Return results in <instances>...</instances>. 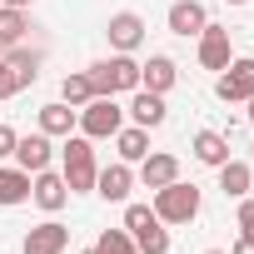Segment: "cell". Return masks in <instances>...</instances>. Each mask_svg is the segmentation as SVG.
Returning <instances> with one entry per match:
<instances>
[{
	"label": "cell",
	"instance_id": "cell-1",
	"mask_svg": "<svg viewBox=\"0 0 254 254\" xmlns=\"http://www.w3.org/2000/svg\"><path fill=\"white\" fill-rule=\"evenodd\" d=\"M60 175H65L70 194H90V190H95V175H100V165H95V140H85V135H65Z\"/></svg>",
	"mask_w": 254,
	"mask_h": 254
},
{
	"label": "cell",
	"instance_id": "cell-2",
	"mask_svg": "<svg viewBox=\"0 0 254 254\" xmlns=\"http://www.w3.org/2000/svg\"><path fill=\"white\" fill-rule=\"evenodd\" d=\"M85 75H90L95 95H130V90H140V60L135 55H110V60L90 65Z\"/></svg>",
	"mask_w": 254,
	"mask_h": 254
},
{
	"label": "cell",
	"instance_id": "cell-3",
	"mask_svg": "<svg viewBox=\"0 0 254 254\" xmlns=\"http://www.w3.org/2000/svg\"><path fill=\"white\" fill-rule=\"evenodd\" d=\"M35 75H40V55L35 50H20V45L0 50V100H15L20 90H30Z\"/></svg>",
	"mask_w": 254,
	"mask_h": 254
},
{
	"label": "cell",
	"instance_id": "cell-4",
	"mask_svg": "<svg viewBox=\"0 0 254 254\" xmlns=\"http://www.w3.org/2000/svg\"><path fill=\"white\" fill-rule=\"evenodd\" d=\"M199 204H204L199 190L185 185V180L155 190V214H160V224H190V219H199Z\"/></svg>",
	"mask_w": 254,
	"mask_h": 254
},
{
	"label": "cell",
	"instance_id": "cell-5",
	"mask_svg": "<svg viewBox=\"0 0 254 254\" xmlns=\"http://www.w3.org/2000/svg\"><path fill=\"white\" fill-rule=\"evenodd\" d=\"M120 125H125L120 100H115V95H95L90 105H80V125H75V130H80L85 140H115Z\"/></svg>",
	"mask_w": 254,
	"mask_h": 254
},
{
	"label": "cell",
	"instance_id": "cell-6",
	"mask_svg": "<svg viewBox=\"0 0 254 254\" xmlns=\"http://www.w3.org/2000/svg\"><path fill=\"white\" fill-rule=\"evenodd\" d=\"M214 95H219L224 105H244V100L254 95V60H249V55H234V60L219 70Z\"/></svg>",
	"mask_w": 254,
	"mask_h": 254
},
{
	"label": "cell",
	"instance_id": "cell-7",
	"mask_svg": "<svg viewBox=\"0 0 254 254\" xmlns=\"http://www.w3.org/2000/svg\"><path fill=\"white\" fill-rule=\"evenodd\" d=\"M105 35H110V50L115 55H135L145 45V15L140 10H115L110 25H105Z\"/></svg>",
	"mask_w": 254,
	"mask_h": 254
},
{
	"label": "cell",
	"instance_id": "cell-8",
	"mask_svg": "<svg viewBox=\"0 0 254 254\" xmlns=\"http://www.w3.org/2000/svg\"><path fill=\"white\" fill-rule=\"evenodd\" d=\"M30 199H35L45 214H60V209L70 204V185H65V175H60V170H40V175H30Z\"/></svg>",
	"mask_w": 254,
	"mask_h": 254
},
{
	"label": "cell",
	"instance_id": "cell-9",
	"mask_svg": "<svg viewBox=\"0 0 254 254\" xmlns=\"http://www.w3.org/2000/svg\"><path fill=\"white\" fill-rule=\"evenodd\" d=\"M70 249V229L50 214L45 224H35V229H25V239H20V254H65Z\"/></svg>",
	"mask_w": 254,
	"mask_h": 254
},
{
	"label": "cell",
	"instance_id": "cell-10",
	"mask_svg": "<svg viewBox=\"0 0 254 254\" xmlns=\"http://www.w3.org/2000/svg\"><path fill=\"white\" fill-rule=\"evenodd\" d=\"M130 190H135V165H125V160H115V165H105L95 175V194L110 199V204H125Z\"/></svg>",
	"mask_w": 254,
	"mask_h": 254
},
{
	"label": "cell",
	"instance_id": "cell-11",
	"mask_svg": "<svg viewBox=\"0 0 254 254\" xmlns=\"http://www.w3.org/2000/svg\"><path fill=\"white\" fill-rule=\"evenodd\" d=\"M194 40H199V65H204V70H214V75H219V70L234 60V50H229V30H224V25H214V20H209Z\"/></svg>",
	"mask_w": 254,
	"mask_h": 254
},
{
	"label": "cell",
	"instance_id": "cell-12",
	"mask_svg": "<svg viewBox=\"0 0 254 254\" xmlns=\"http://www.w3.org/2000/svg\"><path fill=\"white\" fill-rule=\"evenodd\" d=\"M50 160H55V145H50V135H45V130H35V135H20V140H15V165H20L25 175L50 170Z\"/></svg>",
	"mask_w": 254,
	"mask_h": 254
},
{
	"label": "cell",
	"instance_id": "cell-13",
	"mask_svg": "<svg viewBox=\"0 0 254 254\" xmlns=\"http://www.w3.org/2000/svg\"><path fill=\"white\" fill-rule=\"evenodd\" d=\"M175 180H180V155L150 150V155L140 160V185H145V190H165V185H175Z\"/></svg>",
	"mask_w": 254,
	"mask_h": 254
},
{
	"label": "cell",
	"instance_id": "cell-14",
	"mask_svg": "<svg viewBox=\"0 0 254 254\" xmlns=\"http://www.w3.org/2000/svg\"><path fill=\"white\" fill-rule=\"evenodd\" d=\"M165 25H170V35H199L204 25H209V10L199 5V0H175L170 5V15H165Z\"/></svg>",
	"mask_w": 254,
	"mask_h": 254
},
{
	"label": "cell",
	"instance_id": "cell-15",
	"mask_svg": "<svg viewBox=\"0 0 254 254\" xmlns=\"http://www.w3.org/2000/svg\"><path fill=\"white\" fill-rule=\"evenodd\" d=\"M130 115L135 125H145V130H160L165 125V115H170V105H165V95H155V90H130Z\"/></svg>",
	"mask_w": 254,
	"mask_h": 254
},
{
	"label": "cell",
	"instance_id": "cell-16",
	"mask_svg": "<svg viewBox=\"0 0 254 254\" xmlns=\"http://www.w3.org/2000/svg\"><path fill=\"white\" fill-rule=\"evenodd\" d=\"M175 80H180V65H175L170 55H150V60L140 65V90L170 95V90H175Z\"/></svg>",
	"mask_w": 254,
	"mask_h": 254
},
{
	"label": "cell",
	"instance_id": "cell-17",
	"mask_svg": "<svg viewBox=\"0 0 254 254\" xmlns=\"http://www.w3.org/2000/svg\"><path fill=\"white\" fill-rule=\"evenodd\" d=\"M190 155H194L199 165L219 170V165L229 160V135H219V130H194V140H190Z\"/></svg>",
	"mask_w": 254,
	"mask_h": 254
},
{
	"label": "cell",
	"instance_id": "cell-18",
	"mask_svg": "<svg viewBox=\"0 0 254 254\" xmlns=\"http://www.w3.org/2000/svg\"><path fill=\"white\" fill-rule=\"evenodd\" d=\"M75 125H80V110H70L65 100H50V105H40V130H45L50 140H65V135H75Z\"/></svg>",
	"mask_w": 254,
	"mask_h": 254
},
{
	"label": "cell",
	"instance_id": "cell-19",
	"mask_svg": "<svg viewBox=\"0 0 254 254\" xmlns=\"http://www.w3.org/2000/svg\"><path fill=\"white\" fill-rule=\"evenodd\" d=\"M115 155L125 165H140L150 155V130H145V125H120V130H115Z\"/></svg>",
	"mask_w": 254,
	"mask_h": 254
},
{
	"label": "cell",
	"instance_id": "cell-20",
	"mask_svg": "<svg viewBox=\"0 0 254 254\" xmlns=\"http://www.w3.org/2000/svg\"><path fill=\"white\" fill-rule=\"evenodd\" d=\"M219 190H224V199H244L254 190V165L249 160H224L219 165Z\"/></svg>",
	"mask_w": 254,
	"mask_h": 254
},
{
	"label": "cell",
	"instance_id": "cell-21",
	"mask_svg": "<svg viewBox=\"0 0 254 254\" xmlns=\"http://www.w3.org/2000/svg\"><path fill=\"white\" fill-rule=\"evenodd\" d=\"M30 199V175L20 170V165H5V170H0V204H25Z\"/></svg>",
	"mask_w": 254,
	"mask_h": 254
},
{
	"label": "cell",
	"instance_id": "cell-22",
	"mask_svg": "<svg viewBox=\"0 0 254 254\" xmlns=\"http://www.w3.org/2000/svg\"><path fill=\"white\" fill-rule=\"evenodd\" d=\"M25 30H30V15H25V10H15V5H0V50L20 45V40H25Z\"/></svg>",
	"mask_w": 254,
	"mask_h": 254
},
{
	"label": "cell",
	"instance_id": "cell-23",
	"mask_svg": "<svg viewBox=\"0 0 254 254\" xmlns=\"http://www.w3.org/2000/svg\"><path fill=\"white\" fill-rule=\"evenodd\" d=\"M60 100H65L70 110H80V105H90V100H95V85H90V75H85V70H75V75H65V80H60Z\"/></svg>",
	"mask_w": 254,
	"mask_h": 254
},
{
	"label": "cell",
	"instance_id": "cell-24",
	"mask_svg": "<svg viewBox=\"0 0 254 254\" xmlns=\"http://www.w3.org/2000/svg\"><path fill=\"white\" fill-rule=\"evenodd\" d=\"M95 254H140V249H135V234L120 224V229H105L95 239Z\"/></svg>",
	"mask_w": 254,
	"mask_h": 254
},
{
	"label": "cell",
	"instance_id": "cell-25",
	"mask_svg": "<svg viewBox=\"0 0 254 254\" xmlns=\"http://www.w3.org/2000/svg\"><path fill=\"white\" fill-rule=\"evenodd\" d=\"M135 249H140V254H170V229H165V224L135 229Z\"/></svg>",
	"mask_w": 254,
	"mask_h": 254
},
{
	"label": "cell",
	"instance_id": "cell-26",
	"mask_svg": "<svg viewBox=\"0 0 254 254\" xmlns=\"http://www.w3.org/2000/svg\"><path fill=\"white\" fill-rule=\"evenodd\" d=\"M150 224H160V214H155V204H130L125 199V229H150Z\"/></svg>",
	"mask_w": 254,
	"mask_h": 254
},
{
	"label": "cell",
	"instance_id": "cell-27",
	"mask_svg": "<svg viewBox=\"0 0 254 254\" xmlns=\"http://www.w3.org/2000/svg\"><path fill=\"white\" fill-rule=\"evenodd\" d=\"M239 234H254V194L239 199Z\"/></svg>",
	"mask_w": 254,
	"mask_h": 254
},
{
	"label": "cell",
	"instance_id": "cell-28",
	"mask_svg": "<svg viewBox=\"0 0 254 254\" xmlns=\"http://www.w3.org/2000/svg\"><path fill=\"white\" fill-rule=\"evenodd\" d=\"M15 140H20V135L10 130V125H0V160H10V155H15Z\"/></svg>",
	"mask_w": 254,
	"mask_h": 254
},
{
	"label": "cell",
	"instance_id": "cell-29",
	"mask_svg": "<svg viewBox=\"0 0 254 254\" xmlns=\"http://www.w3.org/2000/svg\"><path fill=\"white\" fill-rule=\"evenodd\" d=\"M229 254H254V234H239V239L229 244Z\"/></svg>",
	"mask_w": 254,
	"mask_h": 254
},
{
	"label": "cell",
	"instance_id": "cell-30",
	"mask_svg": "<svg viewBox=\"0 0 254 254\" xmlns=\"http://www.w3.org/2000/svg\"><path fill=\"white\" fill-rule=\"evenodd\" d=\"M0 5H15V10H25V5H35V0H0Z\"/></svg>",
	"mask_w": 254,
	"mask_h": 254
},
{
	"label": "cell",
	"instance_id": "cell-31",
	"mask_svg": "<svg viewBox=\"0 0 254 254\" xmlns=\"http://www.w3.org/2000/svg\"><path fill=\"white\" fill-rule=\"evenodd\" d=\"M244 105H249V110H244V115H249V120H254V95H249V100H244Z\"/></svg>",
	"mask_w": 254,
	"mask_h": 254
},
{
	"label": "cell",
	"instance_id": "cell-32",
	"mask_svg": "<svg viewBox=\"0 0 254 254\" xmlns=\"http://www.w3.org/2000/svg\"><path fill=\"white\" fill-rule=\"evenodd\" d=\"M204 254H229V249H204Z\"/></svg>",
	"mask_w": 254,
	"mask_h": 254
},
{
	"label": "cell",
	"instance_id": "cell-33",
	"mask_svg": "<svg viewBox=\"0 0 254 254\" xmlns=\"http://www.w3.org/2000/svg\"><path fill=\"white\" fill-rule=\"evenodd\" d=\"M229 5H249V0H229Z\"/></svg>",
	"mask_w": 254,
	"mask_h": 254
},
{
	"label": "cell",
	"instance_id": "cell-34",
	"mask_svg": "<svg viewBox=\"0 0 254 254\" xmlns=\"http://www.w3.org/2000/svg\"><path fill=\"white\" fill-rule=\"evenodd\" d=\"M249 165H254V145H249Z\"/></svg>",
	"mask_w": 254,
	"mask_h": 254
},
{
	"label": "cell",
	"instance_id": "cell-35",
	"mask_svg": "<svg viewBox=\"0 0 254 254\" xmlns=\"http://www.w3.org/2000/svg\"><path fill=\"white\" fill-rule=\"evenodd\" d=\"M80 254H95V249H80Z\"/></svg>",
	"mask_w": 254,
	"mask_h": 254
}]
</instances>
